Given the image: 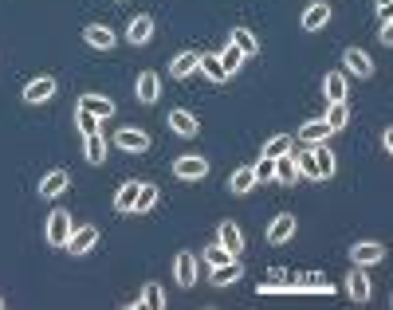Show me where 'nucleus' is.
Returning <instances> with one entry per match:
<instances>
[{"label":"nucleus","mask_w":393,"mask_h":310,"mask_svg":"<svg viewBox=\"0 0 393 310\" xmlns=\"http://www.w3.org/2000/svg\"><path fill=\"white\" fill-rule=\"evenodd\" d=\"M216 240H221L232 255H236V252H244V232L236 228V220H221V236H216Z\"/></svg>","instance_id":"16"},{"label":"nucleus","mask_w":393,"mask_h":310,"mask_svg":"<svg viewBox=\"0 0 393 310\" xmlns=\"http://www.w3.org/2000/svg\"><path fill=\"white\" fill-rule=\"evenodd\" d=\"M83 40L91 43V48H99V51H111L114 43H118V35H114L106 24H91V28H83Z\"/></svg>","instance_id":"8"},{"label":"nucleus","mask_w":393,"mask_h":310,"mask_svg":"<svg viewBox=\"0 0 393 310\" xmlns=\"http://www.w3.org/2000/svg\"><path fill=\"white\" fill-rule=\"evenodd\" d=\"M0 306H4V299H0Z\"/></svg>","instance_id":"42"},{"label":"nucleus","mask_w":393,"mask_h":310,"mask_svg":"<svg viewBox=\"0 0 393 310\" xmlns=\"http://www.w3.org/2000/svg\"><path fill=\"white\" fill-rule=\"evenodd\" d=\"M311 153H315V169H319V181H331L334 169H338V161H334V150H326L323 142L311 145Z\"/></svg>","instance_id":"10"},{"label":"nucleus","mask_w":393,"mask_h":310,"mask_svg":"<svg viewBox=\"0 0 393 310\" xmlns=\"http://www.w3.org/2000/svg\"><path fill=\"white\" fill-rule=\"evenodd\" d=\"M87 161H91V165H103V161H106V142H103V130H99V134H87Z\"/></svg>","instance_id":"28"},{"label":"nucleus","mask_w":393,"mask_h":310,"mask_svg":"<svg viewBox=\"0 0 393 310\" xmlns=\"http://www.w3.org/2000/svg\"><path fill=\"white\" fill-rule=\"evenodd\" d=\"M291 236H295V216H287V212L267 224V240L272 243H283V240H291Z\"/></svg>","instance_id":"20"},{"label":"nucleus","mask_w":393,"mask_h":310,"mask_svg":"<svg viewBox=\"0 0 393 310\" xmlns=\"http://www.w3.org/2000/svg\"><path fill=\"white\" fill-rule=\"evenodd\" d=\"M272 181H279L283 189L299 181V169H295V157H291V153H283V157H275V177H272Z\"/></svg>","instance_id":"21"},{"label":"nucleus","mask_w":393,"mask_h":310,"mask_svg":"<svg viewBox=\"0 0 393 310\" xmlns=\"http://www.w3.org/2000/svg\"><path fill=\"white\" fill-rule=\"evenodd\" d=\"M323 91L331 102H342L346 99V75H342V71H331V75L323 79Z\"/></svg>","instance_id":"27"},{"label":"nucleus","mask_w":393,"mask_h":310,"mask_svg":"<svg viewBox=\"0 0 393 310\" xmlns=\"http://www.w3.org/2000/svg\"><path fill=\"white\" fill-rule=\"evenodd\" d=\"M71 232H75V224H71V216H67V212H63V209H55L52 216H48V243H52V248H63Z\"/></svg>","instance_id":"2"},{"label":"nucleus","mask_w":393,"mask_h":310,"mask_svg":"<svg viewBox=\"0 0 393 310\" xmlns=\"http://www.w3.org/2000/svg\"><path fill=\"white\" fill-rule=\"evenodd\" d=\"M283 153H291V138H287V134L272 138V142L264 145V157H283Z\"/></svg>","instance_id":"38"},{"label":"nucleus","mask_w":393,"mask_h":310,"mask_svg":"<svg viewBox=\"0 0 393 310\" xmlns=\"http://www.w3.org/2000/svg\"><path fill=\"white\" fill-rule=\"evenodd\" d=\"M350 260H354V267H374V263L385 260V248H382V243H374V240L354 243V248H350Z\"/></svg>","instance_id":"4"},{"label":"nucleus","mask_w":393,"mask_h":310,"mask_svg":"<svg viewBox=\"0 0 393 310\" xmlns=\"http://www.w3.org/2000/svg\"><path fill=\"white\" fill-rule=\"evenodd\" d=\"M134 91H138V99H142V102H157V99H162V83H157L154 71H142L138 83H134Z\"/></svg>","instance_id":"13"},{"label":"nucleus","mask_w":393,"mask_h":310,"mask_svg":"<svg viewBox=\"0 0 393 310\" xmlns=\"http://www.w3.org/2000/svg\"><path fill=\"white\" fill-rule=\"evenodd\" d=\"M326 138H331V126H326L323 118H311V122H303V126H299V142H307V145L326 142Z\"/></svg>","instance_id":"19"},{"label":"nucleus","mask_w":393,"mask_h":310,"mask_svg":"<svg viewBox=\"0 0 393 310\" xmlns=\"http://www.w3.org/2000/svg\"><path fill=\"white\" fill-rule=\"evenodd\" d=\"M382 145H385V153H393V130H385V134H382Z\"/></svg>","instance_id":"40"},{"label":"nucleus","mask_w":393,"mask_h":310,"mask_svg":"<svg viewBox=\"0 0 393 310\" xmlns=\"http://www.w3.org/2000/svg\"><path fill=\"white\" fill-rule=\"evenodd\" d=\"M299 287H315V291H331V283H326L323 275H307V279H303Z\"/></svg>","instance_id":"39"},{"label":"nucleus","mask_w":393,"mask_h":310,"mask_svg":"<svg viewBox=\"0 0 393 310\" xmlns=\"http://www.w3.org/2000/svg\"><path fill=\"white\" fill-rule=\"evenodd\" d=\"M138 189H142V181H126V184H122L118 196H114V212H122V216H126V212H134Z\"/></svg>","instance_id":"23"},{"label":"nucleus","mask_w":393,"mask_h":310,"mask_svg":"<svg viewBox=\"0 0 393 310\" xmlns=\"http://www.w3.org/2000/svg\"><path fill=\"white\" fill-rule=\"evenodd\" d=\"M221 67H224V75H236V71L244 67V51L232 48V43H228V48L221 51Z\"/></svg>","instance_id":"31"},{"label":"nucleus","mask_w":393,"mask_h":310,"mask_svg":"<svg viewBox=\"0 0 393 310\" xmlns=\"http://www.w3.org/2000/svg\"><path fill=\"white\" fill-rule=\"evenodd\" d=\"M342 63H346V71L358 79H370L374 75V63H370V55L362 48H346V55H342Z\"/></svg>","instance_id":"5"},{"label":"nucleus","mask_w":393,"mask_h":310,"mask_svg":"<svg viewBox=\"0 0 393 310\" xmlns=\"http://www.w3.org/2000/svg\"><path fill=\"white\" fill-rule=\"evenodd\" d=\"M346 291H350L354 302H370V294H374V287H370V275L362 267L350 271V279H346Z\"/></svg>","instance_id":"11"},{"label":"nucleus","mask_w":393,"mask_h":310,"mask_svg":"<svg viewBox=\"0 0 393 310\" xmlns=\"http://www.w3.org/2000/svg\"><path fill=\"white\" fill-rule=\"evenodd\" d=\"M196 59H201L196 51H181V55H173V63H170V75H173V79H189V75L196 71Z\"/></svg>","instance_id":"25"},{"label":"nucleus","mask_w":393,"mask_h":310,"mask_svg":"<svg viewBox=\"0 0 393 310\" xmlns=\"http://www.w3.org/2000/svg\"><path fill=\"white\" fill-rule=\"evenodd\" d=\"M138 302H142V306H150V310H162L165 306V291L157 283H145V291H142V299H138Z\"/></svg>","instance_id":"34"},{"label":"nucleus","mask_w":393,"mask_h":310,"mask_svg":"<svg viewBox=\"0 0 393 310\" xmlns=\"http://www.w3.org/2000/svg\"><path fill=\"white\" fill-rule=\"evenodd\" d=\"M323 122L331 126V134L346 130V122H350V106H346V99H342V102H331V110H326V118H323Z\"/></svg>","instance_id":"24"},{"label":"nucleus","mask_w":393,"mask_h":310,"mask_svg":"<svg viewBox=\"0 0 393 310\" xmlns=\"http://www.w3.org/2000/svg\"><path fill=\"white\" fill-rule=\"evenodd\" d=\"M173 173H177L181 181H201V177L209 173V161L205 157H177L173 161Z\"/></svg>","instance_id":"7"},{"label":"nucleus","mask_w":393,"mask_h":310,"mask_svg":"<svg viewBox=\"0 0 393 310\" xmlns=\"http://www.w3.org/2000/svg\"><path fill=\"white\" fill-rule=\"evenodd\" d=\"M228 43H232V48L244 51V59H252V55L260 51V40L248 32V28H232V32H228Z\"/></svg>","instance_id":"18"},{"label":"nucleus","mask_w":393,"mask_h":310,"mask_svg":"<svg viewBox=\"0 0 393 310\" xmlns=\"http://www.w3.org/2000/svg\"><path fill=\"white\" fill-rule=\"evenodd\" d=\"M114 145H118L122 153H145L150 150V134L138 126H122L118 134H114Z\"/></svg>","instance_id":"1"},{"label":"nucleus","mask_w":393,"mask_h":310,"mask_svg":"<svg viewBox=\"0 0 393 310\" xmlns=\"http://www.w3.org/2000/svg\"><path fill=\"white\" fill-rule=\"evenodd\" d=\"M295 169H299V177H311V181H319V169H315V153H311V150L295 153Z\"/></svg>","instance_id":"37"},{"label":"nucleus","mask_w":393,"mask_h":310,"mask_svg":"<svg viewBox=\"0 0 393 310\" xmlns=\"http://www.w3.org/2000/svg\"><path fill=\"white\" fill-rule=\"evenodd\" d=\"M374 4H377V12H382V9H389V0H374Z\"/></svg>","instance_id":"41"},{"label":"nucleus","mask_w":393,"mask_h":310,"mask_svg":"<svg viewBox=\"0 0 393 310\" xmlns=\"http://www.w3.org/2000/svg\"><path fill=\"white\" fill-rule=\"evenodd\" d=\"M75 126L83 130V138H87V134H99V130H103V126H99V118H94L91 110H83V106H75Z\"/></svg>","instance_id":"35"},{"label":"nucleus","mask_w":393,"mask_h":310,"mask_svg":"<svg viewBox=\"0 0 393 310\" xmlns=\"http://www.w3.org/2000/svg\"><path fill=\"white\" fill-rule=\"evenodd\" d=\"M52 94H55V79H48V75L32 79V83L24 87V102H28V106H40V102H48Z\"/></svg>","instance_id":"6"},{"label":"nucleus","mask_w":393,"mask_h":310,"mask_svg":"<svg viewBox=\"0 0 393 310\" xmlns=\"http://www.w3.org/2000/svg\"><path fill=\"white\" fill-rule=\"evenodd\" d=\"M228 189H232V193H252V189H256V177H252V165L236 169V173H232V181H228Z\"/></svg>","instance_id":"30"},{"label":"nucleus","mask_w":393,"mask_h":310,"mask_svg":"<svg viewBox=\"0 0 393 310\" xmlns=\"http://www.w3.org/2000/svg\"><path fill=\"white\" fill-rule=\"evenodd\" d=\"M252 177H256V189H260V184H267L275 177V157H260L256 165H252Z\"/></svg>","instance_id":"36"},{"label":"nucleus","mask_w":393,"mask_h":310,"mask_svg":"<svg viewBox=\"0 0 393 310\" xmlns=\"http://www.w3.org/2000/svg\"><path fill=\"white\" fill-rule=\"evenodd\" d=\"M79 106H83V110H91V114L99 118V122L114 114V102H111V99H103V94H83V99H79Z\"/></svg>","instance_id":"22"},{"label":"nucleus","mask_w":393,"mask_h":310,"mask_svg":"<svg viewBox=\"0 0 393 310\" xmlns=\"http://www.w3.org/2000/svg\"><path fill=\"white\" fill-rule=\"evenodd\" d=\"M150 35H154V20L150 16H134L126 28V40L134 43V48H142V43H150Z\"/></svg>","instance_id":"14"},{"label":"nucleus","mask_w":393,"mask_h":310,"mask_svg":"<svg viewBox=\"0 0 393 310\" xmlns=\"http://www.w3.org/2000/svg\"><path fill=\"white\" fill-rule=\"evenodd\" d=\"M170 130L177 138H196V130H201V126H196V118L189 114V110H173V114H170Z\"/></svg>","instance_id":"15"},{"label":"nucleus","mask_w":393,"mask_h":310,"mask_svg":"<svg viewBox=\"0 0 393 310\" xmlns=\"http://www.w3.org/2000/svg\"><path fill=\"white\" fill-rule=\"evenodd\" d=\"M67 184H71V177H67V169H55V173H48L40 181V196H48V201H55L60 193H67Z\"/></svg>","instance_id":"9"},{"label":"nucleus","mask_w":393,"mask_h":310,"mask_svg":"<svg viewBox=\"0 0 393 310\" xmlns=\"http://www.w3.org/2000/svg\"><path fill=\"white\" fill-rule=\"evenodd\" d=\"M240 275H244V267H240L236 260H228V263H221V267H213V283H216V287H232Z\"/></svg>","instance_id":"26"},{"label":"nucleus","mask_w":393,"mask_h":310,"mask_svg":"<svg viewBox=\"0 0 393 310\" xmlns=\"http://www.w3.org/2000/svg\"><path fill=\"white\" fill-rule=\"evenodd\" d=\"M99 243V228L94 224H87V228H75V232L67 236V243H63V252H71V255H87Z\"/></svg>","instance_id":"3"},{"label":"nucleus","mask_w":393,"mask_h":310,"mask_svg":"<svg viewBox=\"0 0 393 310\" xmlns=\"http://www.w3.org/2000/svg\"><path fill=\"white\" fill-rule=\"evenodd\" d=\"M173 275H177V283L185 287H193L196 283V255H189V252H181L177 260H173Z\"/></svg>","instance_id":"12"},{"label":"nucleus","mask_w":393,"mask_h":310,"mask_svg":"<svg viewBox=\"0 0 393 310\" xmlns=\"http://www.w3.org/2000/svg\"><path fill=\"white\" fill-rule=\"evenodd\" d=\"M196 71H205L213 83H224V79H228V75H224V67H221V55H201V59H196Z\"/></svg>","instance_id":"29"},{"label":"nucleus","mask_w":393,"mask_h":310,"mask_svg":"<svg viewBox=\"0 0 393 310\" xmlns=\"http://www.w3.org/2000/svg\"><path fill=\"white\" fill-rule=\"evenodd\" d=\"M331 20V9H326V0H315L307 12H303V32H319V28Z\"/></svg>","instance_id":"17"},{"label":"nucleus","mask_w":393,"mask_h":310,"mask_svg":"<svg viewBox=\"0 0 393 310\" xmlns=\"http://www.w3.org/2000/svg\"><path fill=\"white\" fill-rule=\"evenodd\" d=\"M201 255H205V263H209V267H221V263L236 260V255H232V252H228V248H224L221 240H216V243H209V248H205V252H201Z\"/></svg>","instance_id":"32"},{"label":"nucleus","mask_w":393,"mask_h":310,"mask_svg":"<svg viewBox=\"0 0 393 310\" xmlns=\"http://www.w3.org/2000/svg\"><path fill=\"white\" fill-rule=\"evenodd\" d=\"M154 204H157V184H145V181H142V189H138V201H134V212H154Z\"/></svg>","instance_id":"33"}]
</instances>
